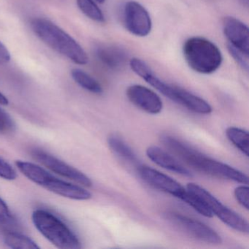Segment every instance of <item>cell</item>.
<instances>
[{
    "label": "cell",
    "instance_id": "obj_28",
    "mask_svg": "<svg viewBox=\"0 0 249 249\" xmlns=\"http://www.w3.org/2000/svg\"><path fill=\"white\" fill-rule=\"evenodd\" d=\"M8 103H9V100H8V99L3 94L0 92V105H2V106H8Z\"/></svg>",
    "mask_w": 249,
    "mask_h": 249
},
{
    "label": "cell",
    "instance_id": "obj_16",
    "mask_svg": "<svg viewBox=\"0 0 249 249\" xmlns=\"http://www.w3.org/2000/svg\"><path fill=\"white\" fill-rule=\"evenodd\" d=\"M107 142L110 149L119 158L132 165L136 166L137 168L141 165L135 153L120 137L116 135H110L107 138Z\"/></svg>",
    "mask_w": 249,
    "mask_h": 249
},
{
    "label": "cell",
    "instance_id": "obj_22",
    "mask_svg": "<svg viewBox=\"0 0 249 249\" xmlns=\"http://www.w3.org/2000/svg\"><path fill=\"white\" fill-rule=\"evenodd\" d=\"M229 52L231 57L235 61L236 63L246 72H249V54H246L242 51L239 50L237 48L233 46L232 45L228 43L227 44Z\"/></svg>",
    "mask_w": 249,
    "mask_h": 249
},
{
    "label": "cell",
    "instance_id": "obj_27",
    "mask_svg": "<svg viewBox=\"0 0 249 249\" xmlns=\"http://www.w3.org/2000/svg\"><path fill=\"white\" fill-rule=\"evenodd\" d=\"M11 53L3 43L0 42V64H7L11 60Z\"/></svg>",
    "mask_w": 249,
    "mask_h": 249
},
{
    "label": "cell",
    "instance_id": "obj_4",
    "mask_svg": "<svg viewBox=\"0 0 249 249\" xmlns=\"http://www.w3.org/2000/svg\"><path fill=\"white\" fill-rule=\"evenodd\" d=\"M32 219L39 232L58 249H81V241L76 234L53 213L37 209L33 213Z\"/></svg>",
    "mask_w": 249,
    "mask_h": 249
},
{
    "label": "cell",
    "instance_id": "obj_12",
    "mask_svg": "<svg viewBox=\"0 0 249 249\" xmlns=\"http://www.w3.org/2000/svg\"><path fill=\"white\" fill-rule=\"evenodd\" d=\"M223 31L229 43L246 54L249 53V32L246 24L237 18L227 17L223 19Z\"/></svg>",
    "mask_w": 249,
    "mask_h": 249
},
{
    "label": "cell",
    "instance_id": "obj_13",
    "mask_svg": "<svg viewBox=\"0 0 249 249\" xmlns=\"http://www.w3.org/2000/svg\"><path fill=\"white\" fill-rule=\"evenodd\" d=\"M146 154L153 162L162 168L180 176L192 177V173L187 168L160 147L155 145L148 147L146 150Z\"/></svg>",
    "mask_w": 249,
    "mask_h": 249
},
{
    "label": "cell",
    "instance_id": "obj_14",
    "mask_svg": "<svg viewBox=\"0 0 249 249\" xmlns=\"http://www.w3.org/2000/svg\"><path fill=\"white\" fill-rule=\"evenodd\" d=\"M95 55L102 64L112 70L124 66L128 58L123 49L107 44L98 45L95 48Z\"/></svg>",
    "mask_w": 249,
    "mask_h": 249
},
{
    "label": "cell",
    "instance_id": "obj_19",
    "mask_svg": "<svg viewBox=\"0 0 249 249\" xmlns=\"http://www.w3.org/2000/svg\"><path fill=\"white\" fill-rule=\"evenodd\" d=\"M226 135L230 140V142H232L233 145L238 148L243 154L249 157V132L240 128L231 127L227 128L226 130Z\"/></svg>",
    "mask_w": 249,
    "mask_h": 249
},
{
    "label": "cell",
    "instance_id": "obj_26",
    "mask_svg": "<svg viewBox=\"0 0 249 249\" xmlns=\"http://www.w3.org/2000/svg\"><path fill=\"white\" fill-rule=\"evenodd\" d=\"M0 178L8 180H14L17 178L15 169L2 158H0Z\"/></svg>",
    "mask_w": 249,
    "mask_h": 249
},
{
    "label": "cell",
    "instance_id": "obj_1",
    "mask_svg": "<svg viewBox=\"0 0 249 249\" xmlns=\"http://www.w3.org/2000/svg\"><path fill=\"white\" fill-rule=\"evenodd\" d=\"M161 141L166 148L194 170L242 184L249 183V177L243 172L204 155L174 137L164 135L161 136Z\"/></svg>",
    "mask_w": 249,
    "mask_h": 249
},
{
    "label": "cell",
    "instance_id": "obj_11",
    "mask_svg": "<svg viewBox=\"0 0 249 249\" xmlns=\"http://www.w3.org/2000/svg\"><path fill=\"white\" fill-rule=\"evenodd\" d=\"M126 96L132 104L150 114H158L162 110V101L160 97L143 86H130L126 90Z\"/></svg>",
    "mask_w": 249,
    "mask_h": 249
},
{
    "label": "cell",
    "instance_id": "obj_6",
    "mask_svg": "<svg viewBox=\"0 0 249 249\" xmlns=\"http://www.w3.org/2000/svg\"><path fill=\"white\" fill-rule=\"evenodd\" d=\"M186 189L200 198L205 205L208 207L212 215H216L222 222L227 224L230 228L240 232L246 234L249 233V226L247 221L228 207L223 205L206 189L194 183H188Z\"/></svg>",
    "mask_w": 249,
    "mask_h": 249
},
{
    "label": "cell",
    "instance_id": "obj_10",
    "mask_svg": "<svg viewBox=\"0 0 249 249\" xmlns=\"http://www.w3.org/2000/svg\"><path fill=\"white\" fill-rule=\"evenodd\" d=\"M137 169L138 174L144 181L152 187L170 194L175 197L180 199L187 191L178 182L155 169L145 165H140Z\"/></svg>",
    "mask_w": 249,
    "mask_h": 249
},
{
    "label": "cell",
    "instance_id": "obj_15",
    "mask_svg": "<svg viewBox=\"0 0 249 249\" xmlns=\"http://www.w3.org/2000/svg\"><path fill=\"white\" fill-rule=\"evenodd\" d=\"M173 101L181 105L194 113L207 115L212 112V107L208 102L180 87H175Z\"/></svg>",
    "mask_w": 249,
    "mask_h": 249
},
{
    "label": "cell",
    "instance_id": "obj_30",
    "mask_svg": "<svg viewBox=\"0 0 249 249\" xmlns=\"http://www.w3.org/2000/svg\"><path fill=\"white\" fill-rule=\"evenodd\" d=\"M95 1L96 2H98V3L102 4L104 3L105 1H106V0H95Z\"/></svg>",
    "mask_w": 249,
    "mask_h": 249
},
{
    "label": "cell",
    "instance_id": "obj_25",
    "mask_svg": "<svg viewBox=\"0 0 249 249\" xmlns=\"http://www.w3.org/2000/svg\"><path fill=\"white\" fill-rule=\"evenodd\" d=\"M234 196L237 199L238 203L246 210H249V186H237L234 192Z\"/></svg>",
    "mask_w": 249,
    "mask_h": 249
},
{
    "label": "cell",
    "instance_id": "obj_20",
    "mask_svg": "<svg viewBox=\"0 0 249 249\" xmlns=\"http://www.w3.org/2000/svg\"><path fill=\"white\" fill-rule=\"evenodd\" d=\"M77 5L81 12L90 19L99 23L106 21L104 14L94 0H77Z\"/></svg>",
    "mask_w": 249,
    "mask_h": 249
},
{
    "label": "cell",
    "instance_id": "obj_7",
    "mask_svg": "<svg viewBox=\"0 0 249 249\" xmlns=\"http://www.w3.org/2000/svg\"><path fill=\"white\" fill-rule=\"evenodd\" d=\"M166 218L176 227L188 235L209 244H221V236L206 224L194 218L178 213L168 212L165 214Z\"/></svg>",
    "mask_w": 249,
    "mask_h": 249
},
{
    "label": "cell",
    "instance_id": "obj_21",
    "mask_svg": "<svg viewBox=\"0 0 249 249\" xmlns=\"http://www.w3.org/2000/svg\"><path fill=\"white\" fill-rule=\"evenodd\" d=\"M180 200L183 201L185 203L192 207L196 212L199 213L203 216L207 217V218L213 217L212 213L208 209V207L205 205L203 201L200 198L198 197L195 194L189 192L188 189L184 195L180 198Z\"/></svg>",
    "mask_w": 249,
    "mask_h": 249
},
{
    "label": "cell",
    "instance_id": "obj_3",
    "mask_svg": "<svg viewBox=\"0 0 249 249\" xmlns=\"http://www.w3.org/2000/svg\"><path fill=\"white\" fill-rule=\"evenodd\" d=\"M16 165L29 180L56 195L75 200L91 198V194L87 189L55 177L40 165L21 160L16 161Z\"/></svg>",
    "mask_w": 249,
    "mask_h": 249
},
{
    "label": "cell",
    "instance_id": "obj_2",
    "mask_svg": "<svg viewBox=\"0 0 249 249\" xmlns=\"http://www.w3.org/2000/svg\"><path fill=\"white\" fill-rule=\"evenodd\" d=\"M35 34L51 49L78 65H87L89 57L81 45L59 26L43 18L32 20Z\"/></svg>",
    "mask_w": 249,
    "mask_h": 249
},
{
    "label": "cell",
    "instance_id": "obj_23",
    "mask_svg": "<svg viewBox=\"0 0 249 249\" xmlns=\"http://www.w3.org/2000/svg\"><path fill=\"white\" fill-rule=\"evenodd\" d=\"M16 129L15 122L11 116L0 107V133H11Z\"/></svg>",
    "mask_w": 249,
    "mask_h": 249
},
{
    "label": "cell",
    "instance_id": "obj_29",
    "mask_svg": "<svg viewBox=\"0 0 249 249\" xmlns=\"http://www.w3.org/2000/svg\"><path fill=\"white\" fill-rule=\"evenodd\" d=\"M239 3L241 4L243 6L249 8V0H237Z\"/></svg>",
    "mask_w": 249,
    "mask_h": 249
},
{
    "label": "cell",
    "instance_id": "obj_17",
    "mask_svg": "<svg viewBox=\"0 0 249 249\" xmlns=\"http://www.w3.org/2000/svg\"><path fill=\"white\" fill-rule=\"evenodd\" d=\"M4 243L8 247L15 249H39L40 246L36 241L25 234L15 231L5 233Z\"/></svg>",
    "mask_w": 249,
    "mask_h": 249
},
{
    "label": "cell",
    "instance_id": "obj_8",
    "mask_svg": "<svg viewBox=\"0 0 249 249\" xmlns=\"http://www.w3.org/2000/svg\"><path fill=\"white\" fill-rule=\"evenodd\" d=\"M33 156L40 164L47 167L53 173L87 187H90L92 185L91 179L84 173L49 153L42 150L36 149L33 151Z\"/></svg>",
    "mask_w": 249,
    "mask_h": 249
},
{
    "label": "cell",
    "instance_id": "obj_18",
    "mask_svg": "<svg viewBox=\"0 0 249 249\" xmlns=\"http://www.w3.org/2000/svg\"><path fill=\"white\" fill-rule=\"evenodd\" d=\"M71 75L75 82L87 91L96 94H100L103 93V88L100 83L82 70H72Z\"/></svg>",
    "mask_w": 249,
    "mask_h": 249
},
{
    "label": "cell",
    "instance_id": "obj_24",
    "mask_svg": "<svg viewBox=\"0 0 249 249\" xmlns=\"http://www.w3.org/2000/svg\"><path fill=\"white\" fill-rule=\"evenodd\" d=\"M16 224V220L6 202L0 197V224L11 225Z\"/></svg>",
    "mask_w": 249,
    "mask_h": 249
},
{
    "label": "cell",
    "instance_id": "obj_5",
    "mask_svg": "<svg viewBox=\"0 0 249 249\" xmlns=\"http://www.w3.org/2000/svg\"><path fill=\"white\" fill-rule=\"evenodd\" d=\"M183 53L191 69L205 75L215 72L223 62L219 49L204 37H193L186 40L183 44Z\"/></svg>",
    "mask_w": 249,
    "mask_h": 249
},
{
    "label": "cell",
    "instance_id": "obj_9",
    "mask_svg": "<svg viewBox=\"0 0 249 249\" xmlns=\"http://www.w3.org/2000/svg\"><path fill=\"white\" fill-rule=\"evenodd\" d=\"M123 19L126 30L134 36L145 37L151 33V17L146 9L138 2H126L124 8Z\"/></svg>",
    "mask_w": 249,
    "mask_h": 249
}]
</instances>
